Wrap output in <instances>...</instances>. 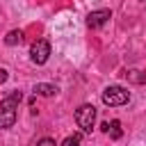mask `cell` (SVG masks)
Masks as SVG:
<instances>
[{"label":"cell","instance_id":"obj_1","mask_svg":"<svg viewBox=\"0 0 146 146\" xmlns=\"http://www.w3.org/2000/svg\"><path fill=\"white\" fill-rule=\"evenodd\" d=\"M21 98H23L21 91H14V94L2 98V103H0V128H11L16 123V110H18Z\"/></svg>","mask_w":146,"mask_h":146},{"label":"cell","instance_id":"obj_2","mask_svg":"<svg viewBox=\"0 0 146 146\" xmlns=\"http://www.w3.org/2000/svg\"><path fill=\"white\" fill-rule=\"evenodd\" d=\"M130 100V91L119 87V84H110L105 91H103V103L110 105V107H119V105H125Z\"/></svg>","mask_w":146,"mask_h":146},{"label":"cell","instance_id":"obj_3","mask_svg":"<svg viewBox=\"0 0 146 146\" xmlns=\"http://www.w3.org/2000/svg\"><path fill=\"white\" fill-rule=\"evenodd\" d=\"M75 123H78V128H80L82 132H91V128H94V123H96V107L89 105V103L80 105V107L75 110Z\"/></svg>","mask_w":146,"mask_h":146},{"label":"cell","instance_id":"obj_4","mask_svg":"<svg viewBox=\"0 0 146 146\" xmlns=\"http://www.w3.org/2000/svg\"><path fill=\"white\" fill-rule=\"evenodd\" d=\"M48 57H50V43L46 39H39V41H34L30 46V59L34 64H46Z\"/></svg>","mask_w":146,"mask_h":146},{"label":"cell","instance_id":"obj_5","mask_svg":"<svg viewBox=\"0 0 146 146\" xmlns=\"http://www.w3.org/2000/svg\"><path fill=\"white\" fill-rule=\"evenodd\" d=\"M110 18H112V11H110V9H98V11H91V14L87 16V25H89L91 30H96V27L105 25Z\"/></svg>","mask_w":146,"mask_h":146},{"label":"cell","instance_id":"obj_6","mask_svg":"<svg viewBox=\"0 0 146 146\" xmlns=\"http://www.w3.org/2000/svg\"><path fill=\"white\" fill-rule=\"evenodd\" d=\"M125 78H128L130 82H135V84H146V73H141V71H137V68L125 71Z\"/></svg>","mask_w":146,"mask_h":146},{"label":"cell","instance_id":"obj_7","mask_svg":"<svg viewBox=\"0 0 146 146\" xmlns=\"http://www.w3.org/2000/svg\"><path fill=\"white\" fill-rule=\"evenodd\" d=\"M34 91H36L39 96H55V94H57V87H55V84H46V82H39V84L34 87Z\"/></svg>","mask_w":146,"mask_h":146},{"label":"cell","instance_id":"obj_8","mask_svg":"<svg viewBox=\"0 0 146 146\" xmlns=\"http://www.w3.org/2000/svg\"><path fill=\"white\" fill-rule=\"evenodd\" d=\"M23 41V30H11V32H7V36H5V43L7 46H16V43H21Z\"/></svg>","mask_w":146,"mask_h":146},{"label":"cell","instance_id":"obj_9","mask_svg":"<svg viewBox=\"0 0 146 146\" xmlns=\"http://www.w3.org/2000/svg\"><path fill=\"white\" fill-rule=\"evenodd\" d=\"M107 132H110L112 139H121V135H123V130H121V121H112L110 128H107Z\"/></svg>","mask_w":146,"mask_h":146},{"label":"cell","instance_id":"obj_10","mask_svg":"<svg viewBox=\"0 0 146 146\" xmlns=\"http://www.w3.org/2000/svg\"><path fill=\"white\" fill-rule=\"evenodd\" d=\"M80 144H82V137H80L78 132H75V135H68V137L62 141V146H80Z\"/></svg>","mask_w":146,"mask_h":146},{"label":"cell","instance_id":"obj_11","mask_svg":"<svg viewBox=\"0 0 146 146\" xmlns=\"http://www.w3.org/2000/svg\"><path fill=\"white\" fill-rule=\"evenodd\" d=\"M36 146H55V141H52L50 137H43V139H41V141H39Z\"/></svg>","mask_w":146,"mask_h":146},{"label":"cell","instance_id":"obj_12","mask_svg":"<svg viewBox=\"0 0 146 146\" xmlns=\"http://www.w3.org/2000/svg\"><path fill=\"white\" fill-rule=\"evenodd\" d=\"M7 78H9V75H7V71H5V68H0V84H2V82H7Z\"/></svg>","mask_w":146,"mask_h":146}]
</instances>
